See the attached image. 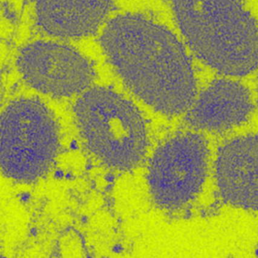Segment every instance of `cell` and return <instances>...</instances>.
<instances>
[{"mask_svg": "<svg viewBox=\"0 0 258 258\" xmlns=\"http://www.w3.org/2000/svg\"><path fill=\"white\" fill-rule=\"evenodd\" d=\"M105 55L128 88L154 109L177 115L191 107L196 78L179 40L143 16L114 18L101 37Z\"/></svg>", "mask_w": 258, "mask_h": 258, "instance_id": "cell-1", "label": "cell"}, {"mask_svg": "<svg viewBox=\"0 0 258 258\" xmlns=\"http://www.w3.org/2000/svg\"><path fill=\"white\" fill-rule=\"evenodd\" d=\"M182 35L217 72L243 76L258 67V25L241 0H172Z\"/></svg>", "mask_w": 258, "mask_h": 258, "instance_id": "cell-2", "label": "cell"}, {"mask_svg": "<svg viewBox=\"0 0 258 258\" xmlns=\"http://www.w3.org/2000/svg\"><path fill=\"white\" fill-rule=\"evenodd\" d=\"M75 115L83 140L104 164L131 170L144 158L147 134L137 108L112 90L96 87L78 99Z\"/></svg>", "mask_w": 258, "mask_h": 258, "instance_id": "cell-3", "label": "cell"}, {"mask_svg": "<svg viewBox=\"0 0 258 258\" xmlns=\"http://www.w3.org/2000/svg\"><path fill=\"white\" fill-rule=\"evenodd\" d=\"M60 147L50 111L36 99L13 101L1 117L0 165L7 177L33 182L52 167Z\"/></svg>", "mask_w": 258, "mask_h": 258, "instance_id": "cell-4", "label": "cell"}, {"mask_svg": "<svg viewBox=\"0 0 258 258\" xmlns=\"http://www.w3.org/2000/svg\"><path fill=\"white\" fill-rule=\"evenodd\" d=\"M207 166L208 149L200 136L186 133L169 139L149 163L148 182L154 201L164 208L185 205L200 190Z\"/></svg>", "mask_w": 258, "mask_h": 258, "instance_id": "cell-5", "label": "cell"}, {"mask_svg": "<svg viewBox=\"0 0 258 258\" xmlns=\"http://www.w3.org/2000/svg\"><path fill=\"white\" fill-rule=\"evenodd\" d=\"M18 69L31 87L45 94L67 97L87 88L94 78L90 63L69 46L35 42L25 46Z\"/></svg>", "mask_w": 258, "mask_h": 258, "instance_id": "cell-6", "label": "cell"}, {"mask_svg": "<svg viewBox=\"0 0 258 258\" xmlns=\"http://www.w3.org/2000/svg\"><path fill=\"white\" fill-rule=\"evenodd\" d=\"M217 177L225 200L258 210V137H241L223 146L217 159Z\"/></svg>", "mask_w": 258, "mask_h": 258, "instance_id": "cell-7", "label": "cell"}, {"mask_svg": "<svg viewBox=\"0 0 258 258\" xmlns=\"http://www.w3.org/2000/svg\"><path fill=\"white\" fill-rule=\"evenodd\" d=\"M188 123L199 130L220 132L247 120L252 110L248 90L230 80L210 84L190 107Z\"/></svg>", "mask_w": 258, "mask_h": 258, "instance_id": "cell-8", "label": "cell"}, {"mask_svg": "<svg viewBox=\"0 0 258 258\" xmlns=\"http://www.w3.org/2000/svg\"><path fill=\"white\" fill-rule=\"evenodd\" d=\"M113 0H37V24L54 37L77 38L94 32Z\"/></svg>", "mask_w": 258, "mask_h": 258, "instance_id": "cell-9", "label": "cell"}]
</instances>
